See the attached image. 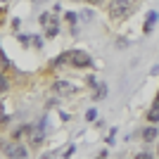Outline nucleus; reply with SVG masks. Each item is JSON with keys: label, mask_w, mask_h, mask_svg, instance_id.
I'll list each match as a JSON object with an SVG mask.
<instances>
[{"label": "nucleus", "mask_w": 159, "mask_h": 159, "mask_svg": "<svg viewBox=\"0 0 159 159\" xmlns=\"http://www.w3.org/2000/svg\"><path fill=\"white\" fill-rule=\"evenodd\" d=\"M50 66H74V69H93V57L86 52V50H79V48H71V50H64L50 62Z\"/></svg>", "instance_id": "nucleus-1"}, {"label": "nucleus", "mask_w": 159, "mask_h": 159, "mask_svg": "<svg viewBox=\"0 0 159 159\" xmlns=\"http://www.w3.org/2000/svg\"><path fill=\"white\" fill-rule=\"evenodd\" d=\"M45 121L48 119H38L36 124L29 126L26 140H29V147H33V150H38V147L45 143Z\"/></svg>", "instance_id": "nucleus-2"}, {"label": "nucleus", "mask_w": 159, "mask_h": 159, "mask_svg": "<svg viewBox=\"0 0 159 159\" xmlns=\"http://www.w3.org/2000/svg\"><path fill=\"white\" fill-rule=\"evenodd\" d=\"M107 12H109V17H112V19L121 21V19H126L128 14L133 12V2H131V0H109Z\"/></svg>", "instance_id": "nucleus-3"}, {"label": "nucleus", "mask_w": 159, "mask_h": 159, "mask_svg": "<svg viewBox=\"0 0 159 159\" xmlns=\"http://www.w3.org/2000/svg\"><path fill=\"white\" fill-rule=\"evenodd\" d=\"M0 150L7 154V157H29V147L21 145V140H10V143H0Z\"/></svg>", "instance_id": "nucleus-4"}, {"label": "nucleus", "mask_w": 159, "mask_h": 159, "mask_svg": "<svg viewBox=\"0 0 159 159\" xmlns=\"http://www.w3.org/2000/svg\"><path fill=\"white\" fill-rule=\"evenodd\" d=\"M52 90L57 95H60V98H71V95H79V90L81 88L76 86V83H74V81H66V79H57L52 83Z\"/></svg>", "instance_id": "nucleus-5"}, {"label": "nucleus", "mask_w": 159, "mask_h": 159, "mask_svg": "<svg viewBox=\"0 0 159 159\" xmlns=\"http://www.w3.org/2000/svg\"><path fill=\"white\" fill-rule=\"evenodd\" d=\"M140 138H143V143H157V140H159V128H157V124L145 126L143 131H140Z\"/></svg>", "instance_id": "nucleus-6"}, {"label": "nucleus", "mask_w": 159, "mask_h": 159, "mask_svg": "<svg viewBox=\"0 0 159 159\" xmlns=\"http://www.w3.org/2000/svg\"><path fill=\"white\" fill-rule=\"evenodd\" d=\"M157 19H159V12H154V10H150V12L145 14V24H143V33H152L154 26H157Z\"/></svg>", "instance_id": "nucleus-7"}, {"label": "nucleus", "mask_w": 159, "mask_h": 159, "mask_svg": "<svg viewBox=\"0 0 159 159\" xmlns=\"http://www.w3.org/2000/svg\"><path fill=\"white\" fill-rule=\"evenodd\" d=\"M107 93H109V88H107V83H98V86L93 88V102H100V100H105Z\"/></svg>", "instance_id": "nucleus-8"}, {"label": "nucleus", "mask_w": 159, "mask_h": 159, "mask_svg": "<svg viewBox=\"0 0 159 159\" xmlns=\"http://www.w3.org/2000/svg\"><path fill=\"white\" fill-rule=\"evenodd\" d=\"M64 24H66V26H71V31L76 33V31H79V29H76V26H79V14H76V12H64Z\"/></svg>", "instance_id": "nucleus-9"}, {"label": "nucleus", "mask_w": 159, "mask_h": 159, "mask_svg": "<svg viewBox=\"0 0 159 159\" xmlns=\"http://www.w3.org/2000/svg\"><path fill=\"white\" fill-rule=\"evenodd\" d=\"M57 33H60V24H57V21H50V24L43 26V36H45V38H55Z\"/></svg>", "instance_id": "nucleus-10"}, {"label": "nucleus", "mask_w": 159, "mask_h": 159, "mask_svg": "<svg viewBox=\"0 0 159 159\" xmlns=\"http://www.w3.org/2000/svg\"><path fill=\"white\" fill-rule=\"evenodd\" d=\"M145 119L150 121V124H159V107H157V105H152L150 109H147Z\"/></svg>", "instance_id": "nucleus-11"}, {"label": "nucleus", "mask_w": 159, "mask_h": 159, "mask_svg": "<svg viewBox=\"0 0 159 159\" xmlns=\"http://www.w3.org/2000/svg\"><path fill=\"white\" fill-rule=\"evenodd\" d=\"M10 88H12L10 79L5 76V71H0V93H10Z\"/></svg>", "instance_id": "nucleus-12"}, {"label": "nucleus", "mask_w": 159, "mask_h": 159, "mask_svg": "<svg viewBox=\"0 0 159 159\" xmlns=\"http://www.w3.org/2000/svg\"><path fill=\"white\" fill-rule=\"evenodd\" d=\"M38 21H40V26H45V24H50V21H57V17H55V12H43L38 17Z\"/></svg>", "instance_id": "nucleus-13"}, {"label": "nucleus", "mask_w": 159, "mask_h": 159, "mask_svg": "<svg viewBox=\"0 0 159 159\" xmlns=\"http://www.w3.org/2000/svg\"><path fill=\"white\" fill-rule=\"evenodd\" d=\"M43 43H45V38H43V36H38V33H36V36H31V45L36 48V50H43Z\"/></svg>", "instance_id": "nucleus-14"}, {"label": "nucleus", "mask_w": 159, "mask_h": 159, "mask_svg": "<svg viewBox=\"0 0 159 159\" xmlns=\"http://www.w3.org/2000/svg\"><path fill=\"white\" fill-rule=\"evenodd\" d=\"M95 119H98V109H95V107L86 109V121H95Z\"/></svg>", "instance_id": "nucleus-15"}, {"label": "nucleus", "mask_w": 159, "mask_h": 159, "mask_svg": "<svg viewBox=\"0 0 159 159\" xmlns=\"http://www.w3.org/2000/svg\"><path fill=\"white\" fill-rule=\"evenodd\" d=\"M95 86H98V81H95V76H93V74H88V76H86V88H90V90H93Z\"/></svg>", "instance_id": "nucleus-16"}, {"label": "nucleus", "mask_w": 159, "mask_h": 159, "mask_svg": "<svg viewBox=\"0 0 159 159\" xmlns=\"http://www.w3.org/2000/svg\"><path fill=\"white\" fill-rule=\"evenodd\" d=\"M93 19V12H90V10H83V12L79 14V21H90Z\"/></svg>", "instance_id": "nucleus-17"}, {"label": "nucleus", "mask_w": 159, "mask_h": 159, "mask_svg": "<svg viewBox=\"0 0 159 159\" xmlns=\"http://www.w3.org/2000/svg\"><path fill=\"white\" fill-rule=\"evenodd\" d=\"M17 38H19V43H21V45H29V43H31V33H19Z\"/></svg>", "instance_id": "nucleus-18"}, {"label": "nucleus", "mask_w": 159, "mask_h": 159, "mask_svg": "<svg viewBox=\"0 0 159 159\" xmlns=\"http://www.w3.org/2000/svg\"><path fill=\"white\" fill-rule=\"evenodd\" d=\"M74 150H76V147H74V145L64 147V150H62V157H71V154H74Z\"/></svg>", "instance_id": "nucleus-19"}, {"label": "nucleus", "mask_w": 159, "mask_h": 159, "mask_svg": "<svg viewBox=\"0 0 159 159\" xmlns=\"http://www.w3.org/2000/svg\"><path fill=\"white\" fill-rule=\"evenodd\" d=\"M19 26H21V21L14 17V19H12V31H19Z\"/></svg>", "instance_id": "nucleus-20"}, {"label": "nucleus", "mask_w": 159, "mask_h": 159, "mask_svg": "<svg viewBox=\"0 0 159 159\" xmlns=\"http://www.w3.org/2000/svg\"><path fill=\"white\" fill-rule=\"evenodd\" d=\"M83 2H88V5H100L102 0H83Z\"/></svg>", "instance_id": "nucleus-21"}, {"label": "nucleus", "mask_w": 159, "mask_h": 159, "mask_svg": "<svg viewBox=\"0 0 159 159\" xmlns=\"http://www.w3.org/2000/svg\"><path fill=\"white\" fill-rule=\"evenodd\" d=\"M5 57H7V55H5V52H2V45H0V62L5 60Z\"/></svg>", "instance_id": "nucleus-22"}, {"label": "nucleus", "mask_w": 159, "mask_h": 159, "mask_svg": "<svg viewBox=\"0 0 159 159\" xmlns=\"http://www.w3.org/2000/svg\"><path fill=\"white\" fill-rule=\"evenodd\" d=\"M29 2H33V5H40V2H45V0H29Z\"/></svg>", "instance_id": "nucleus-23"}, {"label": "nucleus", "mask_w": 159, "mask_h": 159, "mask_svg": "<svg viewBox=\"0 0 159 159\" xmlns=\"http://www.w3.org/2000/svg\"><path fill=\"white\" fill-rule=\"evenodd\" d=\"M157 154H159V140H157Z\"/></svg>", "instance_id": "nucleus-24"}, {"label": "nucleus", "mask_w": 159, "mask_h": 159, "mask_svg": "<svg viewBox=\"0 0 159 159\" xmlns=\"http://www.w3.org/2000/svg\"><path fill=\"white\" fill-rule=\"evenodd\" d=\"M2 2H7V0H2Z\"/></svg>", "instance_id": "nucleus-25"}, {"label": "nucleus", "mask_w": 159, "mask_h": 159, "mask_svg": "<svg viewBox=\"0 0 159 159\" xmlns=\"http://www.w3.org/2000/svg\"><path fill=\"white\" fill-rule=\"evenodd\" d=\"M157 98H159V93H157Z\"/></svg>", "instance_id": "nucleus-26"}]
</instances>
